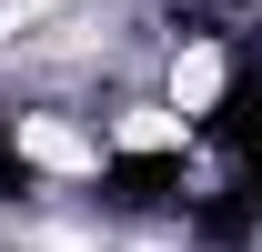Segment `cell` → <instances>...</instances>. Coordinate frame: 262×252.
<instances>
[{"instance_id":"2","label":"cell","mask_w":262,"mask_h":252,"mask_svg":"<svg viewBox=\"0 0 262 252\" xmlns=\"http://www.w3.org/2000/svg\"><path fill=\"white\" fill-rule=\"evenodd\" d=\"M20 10H40V0H20Z\"/></svg>"},{"instance_id":"1","label":"cell","mask_w":262,"mask_h":252,"mask_svg":"<svg viewBox=\"0 0 262 252\" xmlns=\"http://www.w3.org/2000/svg\"><path fill=\"white\" fill-rule=\"evenodd\" d=\"M222 91H232V51H222V40H182V61H171V121H182V131L212 121Z\"/></svg>"}]
</instances>
